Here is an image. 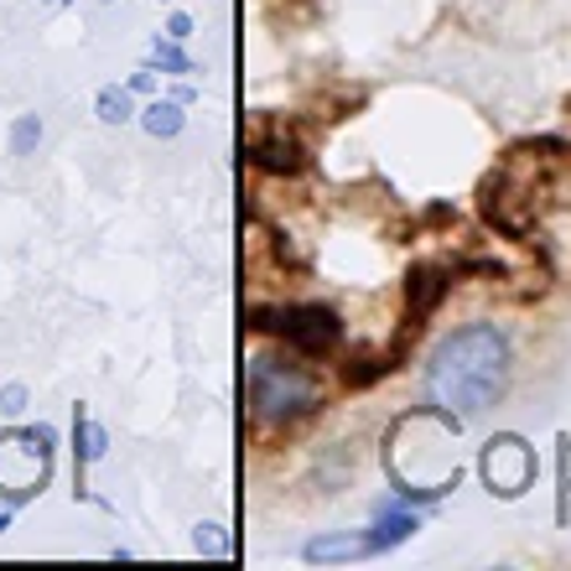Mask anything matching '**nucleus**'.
<instances>
[{
  "instance_id": "1",
  "label": "nucleus",
  "mask_w": 571,
  "mask_h": 571,
  "mask_svg": "<svg viewBox=\"0 0 571 571\" xmlns=\"http://www.w3.org/2000/svg\"><path fill=\"white\" fill-rule=\"evenodd\" d=\"M509 370H515L509 338L494 322H468L453 338H442V349L432 353L426 395L457 426V421H473L484 416L488 405H499V395L509 390Z\"/></svg>"
},
{
  "instance_id": "2",
  "label": "nucleus",
  "mask_w": 571,
  "mask_h": 571,
  "mask_svg": "<svg viewBox=\"0 0 571 571\" xmlns=\"http://www.w3.org/2000/svg\"><path fill=\"white\" fill-rule=\"evenodd\" d=\"M318 374L286 359V353H255L250 374H245V401H250V421L255 426H297L302 416L318 411Z\"/></svg>"
},
{
  "instance_id": "3",
  "label": "nucleus",
  "mask_w": 571,
  "mask_h": 571,
  "mask_svg": "<svg viewBox=\"0 0 571 571\" xmlns=\"http://www.w3.org/2000/svg\"><path fill=\"white\" fill-rule=\"evenodd\" d=\"M245 328L250 333H276L286 349H297L302 359H322L333 349L343 328H338V312L322 302H302V307H250L245 312Z\"/></svg>"
},
{
  "instance_id": "4",
  "label": "nucleus",
  "mask_w": 571,
  "mask_h": 571,
  "mask_svg": "<svg viewBox=\"0 0 571 571\" xmlns=\"http://www.w3.org/2000/svg\"><path fill=\"white\" fill-rule=\"evenodd\" d=\"M416 530V515H390L380 530H353V536H322L307 546V561H359V556H380L401 546Z\"/></svg>"
},
{
  "instance_id": "5",
  "label": "nucleus",
  "mask_w": 571,
  "mask_h": 571,
  "mask_svg": "<svg viewBox=\"0 0 571 571\" xmlns=\"http://www.w3.org/2000/svg\"><path fill=\"white\" fill-rule=\"evenodd\" d=\"M245 156H250L260 172H276V177L307 172V146L286 131L281 120H250V131H245Z\"/></svg>"
},
{
  "instance_id": "6",
  "label": "nucleus",
  "mask_w": 571,
  "mask_h": 571,
  "mask_svg": "<svg viewBox=\"0 0 571 571\" xmlns=\"http://www.w3.org/2000/svg\"><path fill=\"white\" fill-rule=\"evenodd\" d=\"M453 266H442V260H421V266H411V276H405V312H411V322H426L432 312H437L442 302H447V291H453Z\"/></svg>"
},
{
  "instance_id": "7",
  "label": "nucleus",
  "mask_w": 571,
  "mask_h": 571,
  "mask_svg": "<svg viewBox=\"0 0 571 571\" xmlns=\"http://www.w3.org/2000/svg\"><path fill=\"white\" fill-rule=\"evenodd\" d=\"M484 473L499 494H520V488L530 484V473H536V457L525 453L520 442H499V447H488Z\"/></svg>"
},
{
  "instance_id": "8",
  "label": "nucleus",
  "mask_w": 571,
  "mask_h": 571,
  "mask_svg": "<svg viewBox=\"0 0 571 571\" xmlns=\"http://www.w3.org/2000/svg\"><path fill=\"white\" fill-rule=\"evenodd\" d=\"M73 447H79V494H84V468H89V463H94V457L104 453V432H100V426H94V421L84 416V411L73 416Z\"/></svg>"
},
{
  "instance_id": "9",
  "label": "nucleus",
  "mask_w": 571,
  "mask_h": 571,
  "mask_svg": "<svg viewBox=\"0 0 571 571\" xmlns=\"http://www.w3.org/2000/svg\"><path fill=\"white\" fill-rule=\"evenodd\" d=\"M141 125H146V135H177L183 131V104L177 100H156L141 110Z\"/></svg>"
},
{
  "instance_id": "10",
  "label": "nucleus",
  "mask_w": 571,
  "mask_h": 571,
  "mask_svg": "<svg viewBox=\"0 0 571 571\" xmlns=\"http://www.w3.org/2000/svg\"><path fill=\"white\" fill-rule=\"evenodd\" d=\"M135 115V104H131V89H100V120L104 125H125V120Z\"/></svg>"
},
{
  "instance_id": "11",
  "label": "nucleus",
  "mask_w": 571,
  "mask_h": 571,
  "mask_svg": "<svg viewBox=\"0 0 571 571\" xmlns=\"http://www.w3.org/2000/svg\"><path fill=\"white\" fill-rule=\"evenodd\" d=\"M37 146H42V120L21 115L17 125H11V156H32Z\"/></svg>"
},
{
  "instance_id": "12",
  "label": "nucleus",
  "mask_w": 571,
  "mask_h": 571,
  "mask_svg": "<svg viewBox=\"0 0 571 571\" xmlns=\"http://www.w3.org/2000/svg\"><path fill=\"white\" fill-rule=\"evenodd\" d=\"M156 68H167V73H193V63L183 58L177 42H156Z\"/></svg>"
},
{
  "instance_id": "13",
  "label": "nucleus",
  "mask_w": 571,
  "mask_h": 571,
  "mask_svg": "<svg viewBox=\"0 0 571 571\" xmlns=\"http://www.w3.org/2000/svg\"><path fill=\"white\" fill-rule=\"evenodd\" d=\"M21 405H27V390H21V385H6V390H0V411H6V416H17Z\"/></svg>"
},
{
  "instance_id": "14",
  "label": "nucleus",
  "mask_w": 571,
  "mask_h": 571,
  "mask_svg": "<svg viewBox=\"0 0 571 571\" xmlns=\"http://www.w3.org/2000/svg\"><path fill=\"white\" fill-rule=\"evenodd\" d=\"M198 551H208V556H224V540L214 536V525H203V530H198Z\"/></svg>"
},
{
  "instance_id": "15",
  "label": "nucleus",
  "mask_w": 571,
  "mask_h": 571,
  "mask_svg": "<svg viewBox=\"0 0 571 571\" xmlns=\"http://www.w3.org/2000/svg\"><path fill=\"white\" fill-rule=\"evenodd\" d=\"M167 37H172V42H187V37H193V21H187L183 11H177V17L167 21Z\"/></svg>"
},
{
  "instance_id": "16",
  "label": "nucleus",
  "mask_w": 571,
  "mask_h": 571,
  "mask_svg": "<svg viewBox=\"0 0 571 571\" xmlns=\"http://www.w3.org/2000/svg\"><path fill=\"white\" fill-rule=\"evenodd\" d=\"M152 89H156L152 73H135V79H131V94H152Z\"/></svg>"
},
{
  "instance_id": "17",
  "label": "nucleus",
  "mask_w": 571,
  "mask_h": 571,
  "mask_svg": "<svg viewBox=\"0 0 571 571\" xmlns=\"http://www.w3.org/2000/svg\"><path fill=\"white\" fill-rule=\"evenodd\" d=\"M6 530H11V515H0V536H6Z\"/></svg>"
},
{
  "instance_id": "18",
  "label": "nucleus",
  "mask_w": 571,
  "mask_h": 571,
  "mask_svg": "<svg viewBox=\"0 0 571 571\" xmlns=\"http://www.w3.org/2000/svg\"><path fill=\"white\" fill-rule=\"evenodd\" d=\"M48 6H58V0H48Z\"/></svg>"
}]
</instances>
